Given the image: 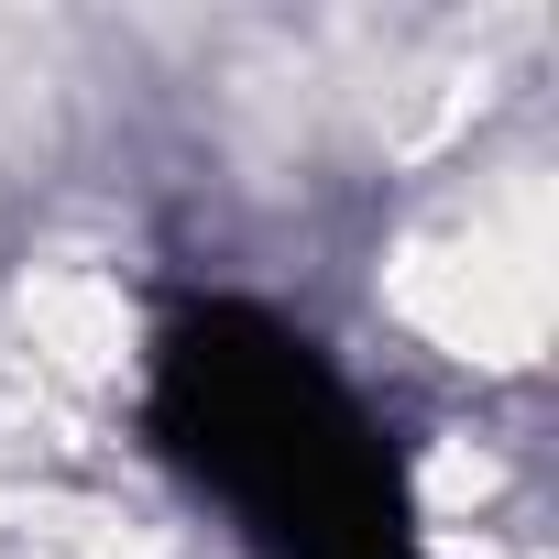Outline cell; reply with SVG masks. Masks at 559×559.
I'll use <instances>...</instances> for the list:
<instances>
[{"label":"cell","mask_w":559,"mask_h":559,"mask_svg":"<svg viewBox=\"0 0 559 559\" xmlns=\"http://www.w3.org/2000/svg\"><path fill=\"white\" fill-rule=\"evenodd\" d=\"M165 461L219 493L252 559H417L395 461L330 352L263 308H198L154 341Z\"/></svg>","instance_id":"6da1fadb"}]
</instances>
